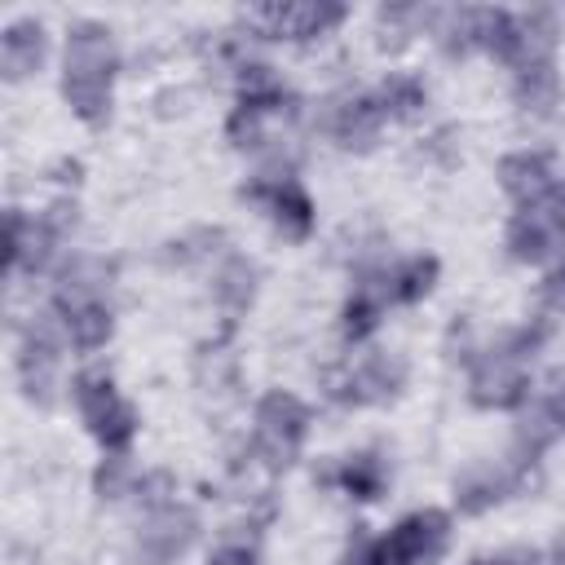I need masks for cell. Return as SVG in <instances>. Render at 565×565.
<instances>
[{
    "label": "cell",
    "mask_w": 565,
    "mask_h": 565,
    "mask_svg": "<svg viewBox=\"0 0 565 565\" xmlns=\"http://www.w3.org/2000/svg\"><path fill=\"white\" fill-rule=\"evenodd\" d=\"M433 278H437V260H433V256H415V260H406V265L388 278V296H393V300H419V296H428Z\"/></svg>",
    "instance_id": "obj_15"
},
{
    "label": "cell",
    "mask_w": 565,
    "mask_h": 565,
    "mask_svg": "<svg viewBox=\"0 0 565 565\" xmlns=\"http://www.w3.org/2000/svg\"><path fill=\"white\" fill-rule=\"evenodd\" d=\"M543 305L552 313H565V265H556L547 278H543Z\"/></svg>",
    "instance_id": "obj_23"
},
{
    "label": "cell",
    "mask_w": 565,
    "mask_h": 565,
    "mask_svg": "<svg viewBox=\"0 0 565 565\" xmlns=\"http://www.w3.org/2000/svg\"><path fill=\"white\" fill-rule=\"evenodd\" d=\"M503 490H508V477H499V472H468V477L459 481V503H463L468 512H481V508H490L494 499H503Z\"/></svg>",
    "instance_id": "obj_18"
},
{
    "label": "cell",
    "mask_w": 565,
    "mask_h": 565,
    "mask_svg": "<svg viewBox=\"0 0 565 565\" xmlns=\"http://www.w3.org/2000/svg\"><path fill=\"white\" fill-rule=\"evenodd\" d=\"M75 406H79L84 424L97 428V424L119 406V393H115L110 375H102V371H84V375H75Z\"/></svg>",
    "instance_id": "obj_12"
},
{
    "label": "cell",
    "mask_w": 565,
    "mask_h": 565,
    "mask_svg": "<svg viewBox=\"0 0 565 565\" xmlns=\"http://www.w3.org/2000/svg\"><path fill=\"white\" fill-rule=\"evenodd\" d=\"M247 194L269 203V216H274V225H278L287 238H305V234H309V225H313V203H309V194H305L291 177L256 181Z\"/></svg>",
    "instance_id": "obj_6"
},
{
    "label": "cell",
    "mask_w": 565,
    "mask_h": 565,
    "mask_svg": "<svg viewBox=\"0 0 565 565\" xmlns=\"http://www.w3.org/2000/svg\"><path fill=\"white\" fill-rule=\"evenodd\" d=\"M446 534H450V516L437 508H424V512L406 516L397 530H388V539L371 543L362 565H424V561L441 556Z\"/></svg>",
    "instance_id": "obj_2"
},
{
    "label": "cell",
    "mask_w": 565,
    "mask_h": 565,
    "mask_svg": "<svg viewBox=\"0 0 565 565\" xmlns=\"http://www.w3.org/2000/svg\"><path fill=\"white\" fill-rule=\"evenodd\" d=\"M216 296H221L225 305L243 309V305L252 300V269H247L243 260H234V265L221 274V282H216Z\"/></svg>",
    "instance_id": "obj_21"
},
{
    "label": "cell",
    "mask_w": 565,
    "mask_h": 565,
    "mask_svg": "<svg viewBox=\"0 0 565 565\" xmlns=\"http://www.w3.org/2000/svg\"><path fill=\"white\" fill-rule=\"evenodd\" d=\"M305 424H309V411H305L300 397H291L282 388L260 397V406H256V450L265 455L269 468H287L291 463V455H296V446L305 437Z\"/></svg>",
    "instance_id": "obj_3"
},
{
    "label": "cell",
    "mask_w": 565,
    "mask_h": 565,
    "mask_svg": "<svg viewBox=\"0 0 565 565\" xmlns=\"http://www.w3.org/2000/svg\"><path fill=\"white\" fill-rule=\"evenodd\" d=\"M344 18V9L340 4H313V0H305V4H260V9H247V22L252 26H265L269 35H287V40H309V35H322V31H331L335 22Z\"/></svg>",
    "instance_id": "obj_4"
},
{
    "label": "cell",
    "mask_w": 565,
    "mask_h": 565,
    "mask_svg": "<svg viewBox=\"0 0 565 565\" xmlns=\"http://www.w3.org/2000/svg\"><path fill=\"white\" fill-rule=\"evenodd\" d=\"M508 247L516 260H543L547 247H552V230H547V216L539 207H521L508 225Z\"/></svg>",
    "instance_id": "obj_11"
},
{
    "label": "cell",
    "mask_w": 565,
    "mask_h": 565,
    "mask_svg": "<svg viewBox=\"0 0 565 565\" xmlns=\"http://www.w3.org/2000/svg\"><path fill=\"white\" fill-rule=\"evenodd\" d=\"M44 62V26L35 18H22V22H9L4 35H0V66L9 79H22L31 75L35 66Z\"/></svg>",
    "instance_id": "obj_8"
},
{
    "label": "cell",
    "mask_w": 565,
    "mask_h": 565,
    "mask_svg": "<svg viewBox=\"0 0 565 565\" xmlns=\"http://www.w3.org/2000/svg\"><path fill=\"white\" fill-rule=\"evenodd\" d=\"M340 481H344V490H353L358 499H375V494H380V486H384V468H380V459H375V455H358V459H349V463H344Z\"/></svg>",
    "instance_id": "obj_19"
},
{
    "label": "cell",
    "mask_w": 565,
    "mask_h": 565,
    "mask_svg": "<svg viewBox=\"0 0 565 565\" xmlns=\"http://www.w3.org/2000/svg\"><path fill=\"white\" fill-rule=\"evenodd\" d=\"M380 119H384L380 102H371V97H353V102H344V106L335 110L331 132H335L340 146H349V150H353V146L366 150V146L380 137Z\"/></svg>",
    "instance_id": "obj_9"
},
{
    "label": "cell",
    "mask_w": 565,
    "mask_h": 565,
    "mask_svg": "<svg viewBox=\"0 0 565 565\" xmlns=\"http://www.w3.org/2000/svg\"><path fill=\"white\" fill-rule=\"evenodd\" d=\"M419 106H424L419 79H411V75H388L384 79V88H380V110L384 115H415Z\"/></svg>",
    "instance_id": "obj_17"
},
{
    "label": "cell",
    "mask_w": 565,
    "mask_h": 565,
    "mask_svg": "<svg viewBox=\"0 0 565 565\" xmlns=\"http://www.w3.org/2000/svg\"><path fill=\"white\" fill-rule=\"evenodd\" d=\"M62 327H66L71 344L97 349V344L110 340V327H115V322H110V309H106V305H97V300H71Z\"/></svg>",
    "instance_id": "obj_10"
},
{
    "label": "cell",
    "mask_w": 565,
    "mask_h": 565,
    "mask_svg": "<svg viewBox=\"0 0 565 565\" xmlns=\"http://www.w3.org/2000/svg\"><path fill=\"white\" fill-rule=\"evenodd\" d=\"M547 565H565V543H556V552H552V561Z\"/></svg>",
    "instance_id": "obj_26"
},
{
    "label": "cell",
    "mask_w": 565,
    "mask_h": 565,
    "mask_svg": "<svg viewBox=\"0 0 565 565\" xmlns=\"http://www.w3.org/2000/svg\"><path fill=\"white\" fill-rule=\"evenodd\" d=\"M539 212L547 216V230H552V238H565V194H552V199H547Z\"/></svg>",
    "instance_id": "obj_24"
},
{
    "label": "cell",
    "mask_w": 565,
    "mask_h": 565,
    "mask_svg": "<svg viewBox=\"0 0 565 565\" xmlns=\"http://www.w3.org/2000/svg\"><path fill=\"white\" fill-rule=\"evenodd\" d=\"M207 565H256V556H252L247 547H221Z\"/></svg>",
    "instance_id": "obj_25"
},
{
    "label": "cell",
    "mask_w": 565,
    "mask_h": 565,
    "mask_svg": "<svg viewBox=\"0 0 565 565\" xmlns=\"http://www.w3.org/2000/svg\"><path fill=\"white\" fill-rule=\"evenodd\" d=\"M516 102L534 115L552 110L556 102V71L552 62H530V66H516Z\"/></svg>",
    "instance_id": "obj_13"
},
{
    "label": "cell",
    "mask_w": 565,
    "mask_h": 565,
    "mask_svg": "<svg viewBox=\"0 0 565 565\" xmlns=\"http://www.w3.org/2000/svg\"><path fill=\"white\" fill-rule=\"evenodd\" d=\"M380 309H384L380 291H371V287L353 291V300L344 305V335H349V340L371 335V331H375V322H380Z\"/></svg>",
    "instance_id": "obj_16"
},
{
    "label": "cell",
    "mask_w": 565,
    "mask_h": 565,
    "mask_svg": "<svg viewBox=\"0 0 565 565\" xmlns=\"http://www.w3.org/2000/svg\"><path fill=\"white\" fill-rule=\"evenodd\" d=\"M110 75H115V44L102 22H75L66 31V75L62 93L84 124H102L110 110Z\"/></svg>",
    "instance_id": "obj_1"
},
{
    "label": "cell",
    "mask_w": 565,
    "mask_h": 565,
    "mask_svg": "<svg viewBox=\"0 0 565 565\" xmlns=\"http://www.w3.org/2000/svg\"><path fill=\"white\" fill-rule=\"evenodd\" d=\"M516 358H521L516 349H503V353H490L477 362V371H472L477 406H516L525 397V371Z\"/></svg>",
    "instance_id": "obj_5"
},
{
    "label": "cell",
    "mask_w": 565,
    "mask_h": 565,
    "mask_svg": "<svg viewBox=\"0 0 565 565\" xmlns=\"http://www.w3.org/2000/svg\"><path fill=\"white\" fill-rule=\"evenodd\" d=\"M190 525H194V521H190L185 512H181V516H177V512H163V516H154V525L146 530V552H150L154 561H168V556H177V552L190 543V534H194Z\"/></svg>",
    "instance_id": "obj_14"
},
{
    "label": "cell",
    "mask_w": 565,
    "mask_h": 565,
    "mask_svg": "<svg viewBox=\"0 0 565 565\" xmlns=\"http://www.w3.org/2000/svg\"><path fill=\"white\" fill-rule=\"evenodd\" d=\"M499 181H503V190H508L521 207H543V203L556 194L547 159H543V154H530V150L508 154V159L499 163Z\"/></svg>",
    "instance_id": "obj_7"
},
{
    "label": "cell",
    "mask_w": 565,
    "mask_h": 565,
    "mask_svg": "<svg viewBox=\"0 0 565 565\" xmlns=\"http://www.w3.org/2000/svg\"><path fill=\"white\" fill-rule=\"evenodd\" d=\"M132 433H137V411H132L128 402H119V406H115V411L93 428V437H97L106 450H115V455L132 441Z\"/></svg>",
    "instance_id": "obj_20"
},
{
    "label": "cell",
    "mask_w": 565,
    "mask_h": 565,
    "mask_svg": "<svg viewBox=\"0 0 565 565\" xmlns=\"http://www.w3.org/2000/svg\"><path fill=\"white\" fill-rule=\"evenodd\" d=\"M124 481H128V459L124 455H110L97 468V494L102 499H115V494H124Z\"/></svg>",
    "instance_id": "obj_22"
}]
</instances>
